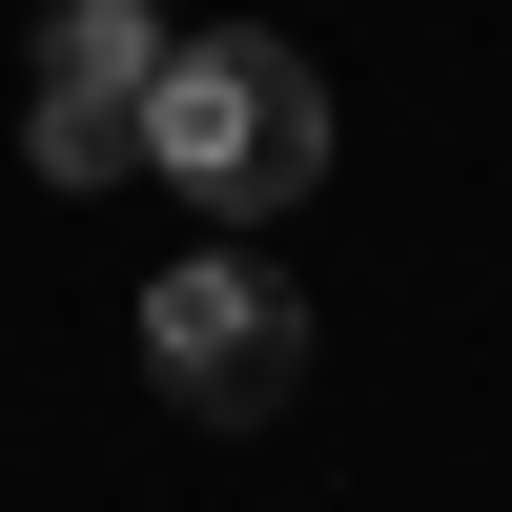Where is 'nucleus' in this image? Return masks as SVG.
Here are the masks:
<instances>
[{"instance_id":"7ed1b4c3","label":"nucleus","mask_w":512,"mask_h":512,"mask_svg":"<svg viewBox=\"0 0 512 512\" xmlns=\"http://www.w3.org/2000/svg\"><path fill=\"white\" fill-rule=\"evenodd\" d=\"M144 82H164V21H144V0H62V21H41L21 164H41V185H123V164H144Z\"/></svg>"},{"instance_id":"f257e3e1","label":"nucleus","mask_w":512,"mask_h":512,"mask_svg":"<svg viewBox=\"0 0 512 512\" xmlns=\"http://www.w3.org/2000/svg\"><path fill=\"white\" fill-rule=\"evenodd\" d=\"M144 164L205 205V226H287V205L328 185V82L287 62L267 21H226V41H164V82H144Z\"/></svg>"},{"instance_id":"f03ea898","label":"nucleus","mask_w":512,"mask_h":512,"mask_svg":"<svg viewBox=\"0 0 512 512\" xmlns=\"http://www.w3.org/2000/svg\"><path fill=\"white\" fill-rule=\"evenodd\" d=\"M144 369L205 410V431H267V410L308 390V287H287L267 246H185V267L144 287Z\"/></svg>"}]
</instances>
